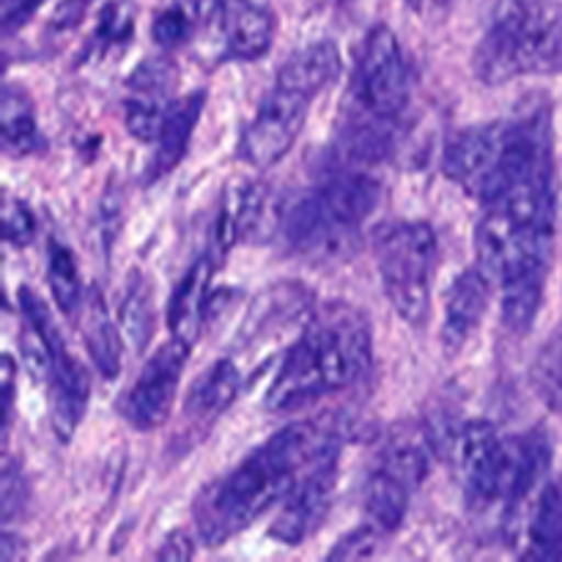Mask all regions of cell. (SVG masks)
<instances>
[{
    "label": "cell",
    "mask_w": 562,
    "mask_h": 562,
    "mask_svg": "<svg viewBox=\"0 0 562 562\" xmlns=\"http://www.w3.org/2000/svg\"><path fill=\"white\" fill-rule=\"evenodd\" d=\"M333 453H338V437L327 423L305 420L278 431L198 494V536L206 547L231 541L283 503L296 483Z\"/></svg>",
    "instance_id": "6da1fadb"
},
{
    "label": "cell",
    "mask_w": 562,
    "mask_h": 562,
    "mask_svg": "<svg viewBox=\"0 0 562 562\" xmlns=\"http://www.w3.org/2000/svg\"><path fill=\"white\" fill-rule=\"evenodd\" d=\"M373 362V333L366 313L333 302L307 318L272 379L267 409L294 412L360 382Z\"/></svg>",
    "instance_id": "7a4b0ae2"
},
{
    "label": "cell",
    "mask_w": 562,
    "mask_h": 562,
    "mask_svg": "<svg viewBox=\"0 0 562 562\" xmlns=\"http://www.w3.org/2000/svg\"><path fill=\"white\" fill-rule=\"evenodd\" d=\"M409 64L398 36L387 25L371 27L349 86V119L338 140L340 165L371 168L387 157L409 102Z\"/></svg>",
    "instance_id": "3957f363"
},
{
    "label": "cell",
    "mask_w": 562,
    "mask_h": 562,
    "mask_svg": "<svg viewBox=\"0 0 562 562\" xmlns=\"http://www.w3.org/2000/svg\"><path fill=\"white\" fill-rule=\"evenodd\" d=\"M456 461L470 508L488 510L499 505L505 519H516L527 499L543 488L552 467V439L541 428L503 439L492 423L475 420L461 428Z\"/></svg>",
    "instance_id": "277c9868"
},
{
    "label": "cell",
    "mask_w": 562,
    "mask_h": 562,
    "mask_svg": "<svg viewBox=\"0 0 562 562\" xmlns=\"http://www.w3.org/2000/svg\"><path fill=\"white\" fill-rule=\"evenodd\" d=\"M382 198V184L368 168L340 165L311 195L291 206L283 217L289 247L311 261L335 263L355 256L362 225L371 220Z\"/></svg>",
    "instance_id": "5b68a950"
},
{
    "label": "cell",
    "mask_w": 562,
    "mask_h": 562,
    "mask_svg": "<svg viewBox=\"0 0 562 562\" xmlns=\"http://www.w3.org/2000/svg\"><path fill=\"white\" fill-rule=\"evenodd\" d=\"M472 66L477 80L488 86H503L525 75H562V3L499 0Z\"/></svg>",
    "instance_id": "8992f818"
},
{
    "label": "cell",
    "mask_w": 562,
    "mask_h": 562,
    "mask_svg": "<svg viewBox=\"0 0 562 562\" xmlns=\"http://www.w3.org/2000/svg\"><path fill=\"white\" fill-rule=\"evenodd\" d=\"M384 294L406 324L423 327L431 316V285L439 261L437 234L420 220H398L373 239Z\"/></svg>",
    "instance_id": "52a82bcc"
},
{
    "label": "cell",
    "mask_w": 562,
    "mask_h": 562,
    "mask_svg": "<svg viewBox=\"0 0 562 562\" xmlns=\"http://www.w3.org/2000/svg\"><path fill=\"white\" fill-rule=\"evenodd\" d=\"M516 140V115L508 121L467 126L456 132L442 154V170L453 184L488 203L503 184Z\"/></svg>",
    "instance_id": "ba28073f"
},
{
    "label": "cell",
    "mask_w": 562,
    "mask_h": 562,
    "mask_svg": "<svg viewBox=\"0 0 562 562\" xmlns=\"http://www.w3.org/2000/svg\"><path fill=\"white\" fill-rule=\"evenodd\" d=\"M428 475V450L417 439H395L384 448L366 486V514L382 532H395L406 519L412 494Z\"/></svg>",
    "instance_id": "9c48e42d"
},
{
    "label": "cell",
    "mask_w": 562,
    "mask_h": 562,
    "mask_svg": "<svg viewBox=\"0 0 562 562\" xmlns=\"http://www.w3.org/2000/svg\"><path fill=\"white\" fill-rule=\"evenodd\" d=\"M311 97L274 82L272 91L258 104L256 115L247 124L239 140V154L252 168H272L294 148L305 126Z\"/></svg>",
    "instance_id": "30bf717a"
},
{
    "label": "cell",
    "mask_w": 562,
    "mask_h": 562,
    "mask_svg": "<svg viewBox=\"0 0 562 562\" xmlns=\"http://www.w3.org/2000/svg\"><path fill=\"white\" fill-rule=\"evenodd\" d=\"M190 344L181 338L168 340L154 351L151 360L143 366L140 376L130 387V393L121 401L126 423L137 431H154L165 426V420L173 412L176 390H179L181 373H184L187 357H190Z\"/></svg>",
    "instance_id": "8fae6325"
},
{
    "label": "cell",
    "mask_w": 562,
    "mask_h": 562,
    "mask_svg": "<svg viewBox=\"0 0 562 562\" xmlns=\"http://www.w3.org/2000/svg\"><path fill=\"white\" fill-rule=\"evenodd\" d=\"M338 492V453L327 456L322 464L313 467L294 486V492L280 503V514L269 527V538L300 547L327 521Z\"/></svg>",
    "instance_id": "7c38bea8"
},
{
    "label": "cell",
    "mask_w": 562,
    "mask_h": 562,
    "mask_svg": "<svg viewBox=\"0 0 562 562\" xmlns=\"http://www.w3.org/2000/svg\"><path fill=\"white\" fill-rule=\"evenodd\" d=\"M176 88L173 60L159 55L137 66L126 80L124 121L126 132L140 143H151L159 135L165 115L170 110V93Z\"/></svg>",
    "instance_id": "4fadbf2b"
},
{
    "label": "cell",
    "mask_w": 562,
    "mask_h": 562,
    "mask_svg": "<svg viewBox=\"0 0 562 562\" xmlns=\"http://www.w3.org/2000/svg\"><path fill=\"white\" fill-rule=\"evenodd\" d=\"M311 289L300 283H278L261 291L247 313V322L241 324L239 340L245 346L269 344V338L311 316Z\"/></svg>",
    "instance_id": "5bb4252c"
},
{
    "label": "cell",
    "mask_w": 562,
    "mask_h": 562,
    "mask_svg": "<svg viewBox=\"0 0 562 562\" xmlns=\"http://www.w3.org/2000/svg\"><path fill=\"white\" fill-rule=\"evenodd\" d=\"M494 280L483 272L481 267H470L453 280L445 302V322H442V346L448 351L464 349L467 340L472 338L486 316L488 296H492Z\"/></svg>",
    "instance_id": "9a60e30c"
},
{
    "label": "cell",
    "mask_w": 562,
    "mask_h": 562,
    "mask_svg": "<svg viewBox=\"0 0 562 562\" xmlns=\"http://www.w3.org/2000/svg\"><path fill=\"white\" fill-rule=\"evenodd\" d=\"M47 376L53 428L60 442H69L82 417H86L88 401H91V379H88L86 366L77 357H71L69 349L55 357Z\"/></svg>",
    "instance_id": "2e32d148"
},
{
    "label": "cell",
    "mask_w": 562,
    "mask_h": 562,
    "mask_svg": "<svg viewBox=\"0 0 562 562\" xmlns=\"http://www.w3.org/2000/svg\"><path fill=\"white\" fill-rule=\"evenodd\" d=\"M269 201L267 184H258V181H245L236 190H231L225 195L223 206H220L217 225H214V250L212 258L225 256L236 241H245L250 236H256L261 231V225L267 223Z\"/></svg>",
    "instance_id": "e0dca14e"
},
{
    "label": "cell",
    "mask_w": 562,
    "mask_h": 562,
    "mask_svg": "<svg viewBox=\"0 0 562 562\" xmlns=\"http://www.w3.org/2000/svg\"><path fill=\"white\" fill-rule=\"evenodd\" d=\"M214 258L203 256L201 261L192 263L179 280L168 302V327L173 338L184 344H195L201 335L203 322H209V283H212Z\"/></svg>",
    "instance_id": "ac0fdd59"
},
{
    "label": "cell",
    "mask_w": 562,
    "mask_h": 562,
    "mask_svg": "<svg viewBox=\"0 0 562 562\" xmlns=\"http://www.w3.org/2000/svg\"><path fill=\"white\" fill-rule=\"evenodd\" d=\"M274 42V14L263 0H231L225 9V53L236 60H256Z\"/></svg>",
    "instance_id": "d6986e66"
},
{
    "label": "cell",
    "mask_w": 562,
    "mask_h": 562,
    "mask_svg": "<svg viewBox=\"0 0 562 562\" xmlns=\"http://www.w3.org/2000/svg\"><path fill=\"white\" fill-rule=\"evenodd\" d=\"M203 104H206V91H192L184 99L170 104L168 115H165L162 126H159L157 151H154L151 168H148V179H162L184 159L192 132H195L198 121H201Z\"/></svg>",
    "instance_id": "ffe728a7"
},
{
    "label": "cell",
    "mask_w": 562,
    "mask_h": 562,
    "mask_svg": "<svg viewBox=\"0 0 562 562\" xmlns=\"http://www.w3.org/2000/svg\"><path fill=\"white\" fill-rule=\"evenodd\" d=\"M77 316H80V333L82 340H86L88 355H91V362L104 379H115L121 373V335L113 318H110V311L99 289L88 291Z\"/></svg>",
    "instance_id": "44dd1931"
},
{
    "label": "cell",
    "mask_w": 562,
    "mask_h": 562,
    "mask_svg": "<svg viewBox=\"0 0 562 562\" xmlns=\"http://www.w3.org/2000/svg\"><path fill=\"white\" fill-rule=\"evenodd\" d=\"M340 53L333 42H316L302 47L300 53L291 55L278 71L280 86L294 88L305 97L316 99L327 86H333L335 77L340 75Z\"/></svg>",
    "instance_id": "7402d4cb"
},
{
    "label": "cell",
    "mask_w": 562,
    "mask_h": 562,
    "mask_svg": "<svg viewBox=\"0 0 562 562\" xmlns=\"http://www.w3.org/2000/svg\"><path fill=\"white\" fill-rule=\"evenodd\" d=\"M241 390V373L236 362L217 360L187 395V417L195 420V426H212L225 409L236 401Z\"/></svg>",
    "instance_id": "603a6c76"
},
{
    "label": "cell",
    "mask_w": 562,
    "mask_h": 562,
    "mask_svg": "<svg viewBox=\"0 0 562 562\" xmlns=\"http://www.w3.org/2000/svg\"><path fill=\"white\" fill-rule=\"evenodd\" d=\"M0 130H3V148L14 154V157H27V154L42 148V135H38L31 93L22 86H14V82H5L3 86Z\"/></svg>",
    "instance_id": "cb8c5ba5"
},
{
    "label": "cell",
    "mask_w": 562,
    "mask_h": 562,
    "mask_svg": "<svg viewBox=\"0 0 562 562\" xmlns=\"http://www.w3.org/2000/svg\"><path fill=\"white\" fill-rule=\"evenodd\" d=\"M525 554L530 560H562V483H547L538 494Z\"/></svg>",
    "instance_id": "d4e9b609"
},
{
    "label": "cell",
    "mask_w": 562,
    "mask_h": 562,
    "mask_svg": "<svg viewBox=\"0 0 562 562\" xmlns=\"http://www.w3.org/2000/svg\"><path fill=\"white\" fill-rule=\"evenodd\" d=\"M121 329L135 344L137 351L151 344L154 335V285L143 272H132L126 280V291L121 296Z\"/></svg>",
    "instance_id": "484cf974"
},
{
    "label": "cell",
    "mask_w": 562,
    "mask_h": 562,
    "mask_svg": "<svg viewBox=\"0 0 562 562\" xmlns=\"http://www.w3.org/2000/svg\"><path fill=\"white\" fill-rule=\"evenodd\" d=\"M47 283L60 313L64 316H77L82 302H86V294H82L75 252L66 245H60L58 239H49L47 245Z\"/></svg>",
    "instance_id": "4316f807"
},
{
    "label": "cell",
    "mask_w": 562,
    "mask_h": 562,
    "mask_svg": "<svg viewBox=\"0 0 562 562\" xmlns=\"http://www.w3.org/2000/svg\"><path fill=\"white\" fill-rule=\"evenodd\" d=\"M532 382H536L538 395L552 409H562V322L554 327L552 338L543 344L541 355L536 357Z\"/></svg>",
    "instance_id": "83f0119b"
},
{
    "label": "cell",
    "mask_w": 562,
    "mask_h": 562,
    "mask_svg": "<svg viewBox=\"0 0 562 562\" xmlns=\"http://www.w3.org/2000/svg\"><path fill=\"white\" fill-rule=\"evenodd\" d=\"M387 532L379 530L376 525H362L357 530L346 532L333 549H329V560H368L373 554L382 552V541Z\"/></svg>",
    "instance_id": "f1b7e54d"
},
{
    "label": "cell",
    "mask_w": 562,
    "mask_h": 562,
    "mask_svg": "<svg viewBox=\"0 0 562 562\" xmlns=\"http://www.w3.org/2000/svg\"><path fill=\"white\" fill-rule=\"evenodd\" d=\"M3 234L16 247H27L33 241V236H36V220H33L31 209L9 195H5L3 209Z\"/></svg>",
    "instance_id": "f546056e"
},
{
    "label": "cell",
    "mask_w": 562,
    "mask_h": 562,
    "mask_svg": "<svg viewBox=\"0 0 562 562\" xmlns=\"http://www.w3.org/2000/svg\"><path fill=\"white\" fill-rule=\"evenodd\" d=\"M0 514H3V525H11L16 516H22L27 499L25 481H22L20 470H16L11 461H5L3 467V486H0Z\"/></svg>",
    "instance_id": "4dcf8cb0"
},
{
    "label": "cell",
    "mask_w": 562,
    "mask_h": 562,
    "mask_svg": "<svg viewBox=\"0 0 562 562\" xmlns=\"http://www.w3.org/2000/svg\"><path fill=\"white\" fill-rule=\"evenodd\" d=\"M151 33H154V42H157L159 47L173 49L179 47V44L187 38V33H190V20H187L184 11L173 5V9L159 11L157 20H154L151 25Z\"/></svg>",
    "instance_id": "1f68e13d"
},
{
    "label": "cell",
    "mask_w": 562,
    "mask_h": 562,
    "mask_svg": "<svg viewBox=\"0 0 562 562\" xmlns=\"http://www.w3.org/2000/svg\"><path fill=\"white\" fill-rule=\"evenodd\" d=\"M132 27H135V16L126 9V3H113L104 9L97 33L104 42H124L132 36Z\"/></svg>",
    "instance_id": "d6a6232c"
},
{
    "label": "cell",
    "mask_w": 562,
    "mask_h": 562,
    "mask_svg": "<svg viewBox=\"0 0 562 562\" xmlns=\"http://www.w3.org/2000/svg\"><path fill=\"white\" fill-rule=\"evenodd\" d=\"M44 0H5L3 3V31L14 33L16 27L25 25L38 11Z\"/></svg>",
    "instance_id": "836d02e7"
},
{
    "label": "cell",
    "mask_w": 562,
    "mask_h": 562,
    "mask_svg": "<svg viewBox=\"0 0 562 562\" xmlns=\"http://www.w3.org/2000/svg\"><path fill=\"white\" fill-rule=\"evenodd\" d=\"M195 554V541L190 538V532L176 530L165 538L162 547L157 549L159 560H190Z\"/></svg>",
    "instance_id": "e575fe53"
},
{
    "label": "cell",
    "mask_w": 562,
    "mask_h": 562,
    "mask_svg": "<svg viewBox=\"0 0 562 562\" xmlns=\"http://www.w3.org/2000/svg\"><path fill=\"white\" fill-rule=\"evenodd\" d=\"M88 5H91V0H64V3L58 5V11L53 14V22L49 25L58 27V31H66V27H75L77 22L86 16Z\"/></svg>",
    "instance_id": "d590c367"
},
{
    "label": "cell",
    "mask_w": 562,
    "mask_h": 562,
    "mask_svg": "<svg viewBox=\"0 0 562 562\" xmlns=\"http://www.w3.org/2000/svg\"><path fill=\"white\" fill-rule=\"evenodd\" d=\"M14 360L9 355L3 357V428L9 434L11 428V417H14Z\"/></svg>",
    "instance_id": "8d00e7d4"
},
{
    "label": "cell",
    "mask_w": 562,
    "mask_h": 562,
    "mask_svg": "<svg viewBox=\"0 0 562 562\" xmlns=\"http://www.w3.org/2000/svg\"><path fill=\"white\" fill-rule=\"evenodd\" d=\"M406 3H409L412 9H420V5H423V0H406Z\"/></svg>",
    "instance_id": "74e56055"
},
{
    "label": "cell",
    "mask_w": 562,
    "mask_h": 562,
    "mask_svg": "<svg viewBox=\"0 0 562 562\" xmlns=\"http://www.w3.org/2000/svg\"><path fill=\"white\" fill-rule=\"evenodd\" d=\"M434 3H439V5H448L450 0H434Z\"/></svg>",
    "instance_id": "f35d334b"
}]
</instances>
